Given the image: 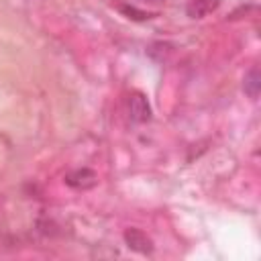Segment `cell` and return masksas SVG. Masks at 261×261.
I'll return each instance as SVG.
<instances>
[{
	"mask_svg": "<svg viewBox=\"0 0 261 261\" xmlns=\"http://www.w3.org/2000/svg\"><path fill=\"white\" fill-rule=\"evenodd\" d=\"M126 106H128V116H130L133 122H147V120H151V104H149L145 94H141V92L130 94Z\"/></svg>",
	"mask_w": 261,
	"mask_h": 261,
	"instance_id": "6da1fadb",
	"label": "cell"
},
{
	"mask_svg": "<svg viewBox=\"0 0 261 261\" xmlns=\"http://www.w3.org/2000/svg\"><path fill=\"white\" fill-rule=\"evenodd\" d=\"M65 184L69 188H75V190H90L98 184V175L90 167H80V169H73L65 175Z\"/></svg>",
	"mask_w": 261,
	"mask_h": 261,
	"instance_id": "7a4b0ae2",
	"label": "cell"
},
{
	"mask_svg": "<svg viewBox=\"0 0 261 261\" xmlns=\"http://www.w3.org/2000/svg\"><path fill=\"white\" fill-rule=\"evenodd\" d=\"M124 243H126L128 249H133L137 253H143V255L153 251V241L141 228H126L124 230Z\"/></svg>",
	"mask_w": 261,
	"mask_h": 261,
	"instance_id": "3957f363",
	"label": "cell"
},
{
	"mask_svg": "<svg viewBox=\"0 0 261 261\" xmlns=\"http://www.w3.org/2000/svg\"><path fill=\"white\" fill-rule=\"evenodd\" d=\"M222 0H190V4L186 6V12L190 18H204L206 14L214 12L220 6Z\"/></svg>",
	"mask_w": 261,
	"mask_h": 261,
	"instance_id": "277c9868",
	"label": "cell"
},
{
	"mask_svg": "<svg viewBox=\"0 0 261 261\" xmlns=\"http://www.w3.org/2000/svg\"><path fill=\"white\" fill-rule=\"evenodd\" d=\"M259 90H261V75H259V69H257V67H251V69L245 73L243 92H245L251 100H257V98H259Z\"/></svg>",
	"mask_w": 261,
	"mask_h": 261,
	"instance_id": "5b68a950",
	"label": "cell"
},
{
	"mask_svg": "<svg viewBox=\"0 0 261 261\" xmlns=\"http://www.w3.org/2000/svg\"><path fill=\"white\" fill-rule=\"evenodd\" d=\"M149 2H163V0H149Z\"/></svg>",
	"mask_w": 261,
	"mask_h": 261,
	"instance_id": "8992f818",
	"label": "cell"
}]
</instances>
